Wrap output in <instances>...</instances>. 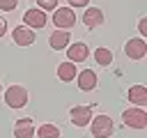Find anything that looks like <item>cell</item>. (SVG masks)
Wrapping results in <instances>:
<instances>
[{"label": "cell", "mask_w": 147, "mask_h": 138, "mask_svg": "<svg viewBox=\"0 0 147 138\" xmlns=\"http://www.w3.org/2000/svg\"><path fill=\"white\" fill-rule=\"evenodd\" d=\"M5 103L9 108H23L28 103V90L23 85H11L5 92Z\"/></svg>", "instance_id": "6da1fadb"}, {"label": "cell", "mask_w": 147, "mask_h": 138, "mask_svg": "<svg viewBox=\"0 0 147 138\" xmlns=\"http://www.w3.org/2000/svg\"><path fill=\"white\" fill-rule=\"evenodd\" d=\"M115 131V124L108 115H96L92 120V136L94 138H110Z\"/></svg>", "instance_id": "7a4b0ae2"}, {"label": "cell", "mask_w": 147, "mask_h": 138, "mask_svg": "<svg viewBox=\"0 0 147 138\" xmlns=\"http://www.w3.org/2000/svg\"><path fill=\"white\" fill-rule=\"evenodd\" d=\"M122 122L131 129H145L147 126V113L142 108H129L122 113Z\"/></svg>", "instance_id": "3957f363"}, {"label": "cell", "mask_w": 147, "mask_h": 138, "mask_svg": "<svg viewBox=\"0 0 147 138\" xmlns=\"http://www.w3.org/2000/svg\"><path fill=\"white\" fill-rule=\"evenodd\" d=\"M53 23H55V28H60V30L74 28V25H76V14H74V9H71V7H57L55 14H53Z\"/></svg>", "instance_id": "277c9868"}, {"label": "cell", "mask_w": 147, "mask_h": 138, "mask_svg": "<svg viewBox=\"0 0 147 138\" xmlns=\"http://www.w3.org/2000/svg\"><path fill=\"white\" fill-rule=\"evenodd\" d=\"M124 53H126V57H131V60L145 57V55H147V44H145V39H142V37L129 39V41L124 44Z\"/></svg>", "instance_id": "5b68a950"}, {"label": "cell", "mask_w": 147, "mask_h": 138, "mask_svg": "<svg viewBox=\"0 0 147 138\" xmlns=\"http://www.w3.org/2000/svg\"><path fill=\"white\" fill-rule=\"evenodd\" d=\"M69 117L76 126H87L90 120H92V108L90 106H74L69 110Z\"/></svg>", "instance_id": "8992f818"}, {"label": "cell", "mask_w": 147, "mask_h": 138, "mask_svg": "<svg viewBox=\"0 0 147 138\" xmlns=\"http://www.w3.org/2000/svg\"><path fill=\"white\" fill-rule=\"evenodd\" d=\"M23 21H25L28 28H44L46 25V14L39 7H32V9H28L23 14Z\"/></svg>", "instance_id": "52a82bcc"}, {"label": "cell", "mask_w": 147, "mask_h": 138, "mask_svg": "<svg viewBox=\"0 0 147 138\" xmlns=\"http://www.w3.org/2000/svg\"><path fill=\"white\" fill-rule=\"evenodd\" d=\"M11 37H14V41H16L18 46H30V44H34V32H32V28H28V25H16L14 32H11Z\"/></svg>", "instance_id": "ba28073f"}, {"label": "cell", "mask_w": 147, "mask_h": 138, "mask_svg": "<svg viewBox=\"0 0 147 138\" xmlns=\"http://www.w3.org/2000/svg\"><path fill=\"white\" fill-rule=\"evenodd\" d=\"M67 55H69V62H83V60H87V57H90V48H87V44L76 41V44H71V46H69Z\"/></svg>", "instance_id": "9c48e42d"}, {"label": "cell", "mask_w": 147, "mask_h": 138, "mask_svg": "<svg viewBox=\"0 0 147 138\" xmlns=\"http://www.w3.org/2000/svg\"><path fill=\"white\" fill-rule=\"evenodd\" d=\"M83 23H85V28H99L101 23H103V12L99 9V7H90L85 14H83Z\"/></svg>", "instance_id": "30bf717a"}, {"label": "cell", "mask_w": 147, "mask_h": 138, "mask_svg": "<svg viewBox=\"0 0 147 138\" xmlns=\"http://www.w3.org/2000/svg\"><path fill=\"white\" fill-rule=\"evenodd\" d=\"M78 87H80L83 92L94 90V87H96V74H94L92 69H83V71L78 74Z\"/></svg>", "instance_id": "8fae6325"}, {"label": "cell", "mask_w": 147, "mask_h": 138, "mask_svg": "<svg viewBox=\"0 0 147 138\" xmlns=\"http://www.w3.org/2000/svg\"><path fill=\"white\" fill-rule=\"evenodd\" d=\"M14 136H16V138H32V136H34V124H32V120H30V117L18 120L16 126H14Z\"/></svg>", "instance_id": "7c38bea8"}, {"label": "cell", "mask_w": 147, "mask_h": 138, "mask_svg": "<svg viewBox=\"0 0 147 138\" xmlns=\"http://www.w3.org/2000/svg\"><path fill=\"white\" fill-rule=\"evenodd\" d=\"M69 41H71V37H69V32H67V30H57V32H53V34L48 37V44H51V48H55V51L67 48V46H69Z\"/></svg>", "instance_id": "4fadbf2b"}, {"label": "cell", "mask_w": 147, "mask_h": 138, "mask_svg": "<svg viewBox=\"0 0 147 138\" xmlns=\"http://www.w3.org/2000/svg\"><path fill=\"white\" fill-rule=\"evenodd\" d=\"M129 101L136 103V106H147V87L145 85L129 87Z\"/></svg>", "instance_id": "5bb4252c"}, {"label": "cell", "mask_w": 147, "mask_h": 138, "mask_svg": "<svg viewBox=\"0 0 147 138\" xmlns=\"http://www.w3.org/2000/svg\"><path fill=\"white\" fill-rule=\"evenodd\" d=\"M76 74H78V71H76V62H69V60H67V62H62V64L57 67V78H60L62 83L74 80Z\"/></svg>", "instance_id": "9a60e30c"}, {"label": "cell", "mask_w": 147, "mask_h": 138, "mask_svg": "<svg viewBox=\"0 0 147 138\" xmlns=\"http://www.w3.org/2000/svg\"><path fill=\"white\" fill-rule=\"evenodd\" d=\"M94 60H96V64L108 67V64H113V51H110V48H106V46H101V48H96V51H94Z\"/></svg>", "instance_id": "2e32d148"}, {"label": "cell", "mask_w": 147, "mask_h": 138, "mask_svg": "<svg viewBox=\"0 0 147 138\" xmlns=\"http://www.w3.org/2000/svg\"><path fill=\"white\" fill-rule=\"evenodd\" d=\"M37 138H60V129L55 124H41L37 129Z\"/></svg>", "instance_id": "e0dca14e"}, {"label": "cell", "mask_w": 147, "mask_h": 138, "mask_svg": "<svg viewBox=\"0 0 147 138\" xmlns=\"http://www.w3.org/2000/svg\"><path fill=\"white\" fill-rule=\"evenodd\" d=\"M39 9L46 12V9H57V0H37Z\"/></svg>", "instance_id": "ac0fdd59"}, {"label": "cell", "mask_w": 147, "mask_h": 138, "mask_svg": "<svg viewBox=\"0 0 147 138\" xmlns=\"http://www.w3.org/2000/svg\"><path fill=\"white\" fill-rule=\"evenodd\" d=\"M16 5H18V0H0V9H5V12L16 9Z\"/></svg>", "instance_id": "d6986e66"}, {"label": "cell", "mask_w": 147, "mask_h": 138, "mask_svg": "<svg viewBox=\"0 0 147 138\" xmlns=\"http://www.w3.org/2000/svg\"><path fill=\"white\" fill-rule=\"evenodd\" d=\"M90 5V0H69V7L74 9V7H87Z\"/></svg>", "instance_id": "ffe728a7"}, {"label": "cell", "mask_w": 147, "mask_h": 138, "mask_svg": "<svg viewBox=\"0 0 147 138\" xmlns=\"http://www.w3.org/2000/svg\"><path fill=\"white\" fill-rule=\"evenodd\" d=\"M138 30H140V34H142V37L147 34V18H140V23H138Z\"/></svg>", "instance_id": "44dd1931"}, {"label": "cell", "mask_w": 147, "mask_h": 138, "mask_svg": "<svg viewBox=\"0 0 147 138\" xmlns=\"http://www.w3.org/2000/svg\"><path fill=\"white\" fill-rule=\"evenodd\" d=\"M5 32H7V21H5L2 16H0V37H2Z\"/></svg>", "instance_id": "7402d4cb"}]
</instances>
